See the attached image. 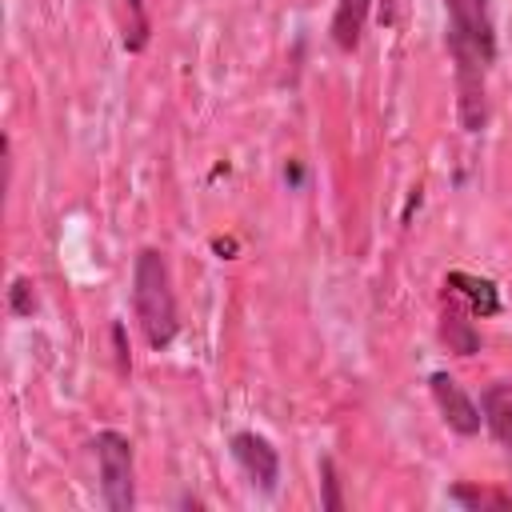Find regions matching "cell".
<instances>
[{"instance_id": "6da1fadb", "label": "cell", "mask_w": 512, "mask_h": 512, "mask_svg": "<svg viewBox=\"0 0 512 512\" xmlns=\"http://www.w3.org/2000/svg\"><path fill=\"white\" fill-rule=\"evenodd\" d=\"M448 12V52L456 64V116L464 132H480L488 120L484 80L496 60V28L488 0H444Z\"/></svg>"}, {"instance_id": "7a4b0ae2", "label": "cell", "mask_w": 512, "mask_h": 512, "mask_svg": "<svg viewBox=\"0 0 512 512\" xmlns=\"http://www.w3.org/2000/svg\"><path fill=\"white\" fill-rule=\"evenodd\" d=\"M132 308L140 320V332L152 352H164L176 332H180V312H176V292H172V272L160 248H140L132 264Z\"/></svg>"}, {"instance_id": "3957f363", "label": "cell", "mask_w": 512, "mask_h": 512, "mask_svg": "<svg viewBox=\"0 0 512 512\" xmlns=\"http://www.w3.org/2000/svg\"><path fill=\"white\" fill-rule=\"evenodd\" d=\"M96 464H100V492L112 512H132L136 504V480H132V440L116 428L96 432L92 440Z\"/></svg>"}, {"instance_id": "277c9868", "label": "cell", "mask_w": 512, "mask_h": 512, "mask_svg": "<svg viewBox=\"0 0 512 512\" xmlns=\"http://www.w3.org/2000/svg\"><path fill=\"white\" fill-rule=\"evenodd\" d=\"M428 392H432V400H436L444 424H448L456 436H476V432H480L484 412L476 408V400H472L448 372H432V376H428Z\"/></svg>"}, {"instance_id": "5b68a950", "label": "cell", "mask_w": 512, "mask_h": 512, "mask_svg": "<svg viewBox=\"0 0 512 512\" xmlns=\"http://www.w3.org/2000/svg\"><path fill=\"white\" fill-rule=\"evenodd\" d=\"M228 448H232V460L244 468V476H248L260 492H276V480H280V452H276L264 436H256V432H236V436L228 440Z\"/></svg>"}, {"instance_id": "8992f818", "label": "cell", "mask_w": 512, "mask_h": 512, "mask_svg": "<svg viewBox=\"0 0 512 512\" xmlns=\"http://www.w3.org/2000/svg\"><path fill=\"white\" fill-rule=\"evenodd\" d=\"M476 316L468 312V304L452 292H444V308H440V340L448 344V352L456 356H476L480 352V328L472 324Z\"/></svg>"}, {"instance_id": "52a82bcc", "label": "cell", "mask_w": 512, "mask_h": 512, "mask_svg": "<svg viewBox=\"0 0 512 512\" xmlns=\"http://www.w3.org/2000/svg\"><path fill=\"white\" fill-rule=\"evenodd\" d=\"M444 292L460 296L472 316H496V312H500V288H496L488 276H472V272L452 268V272L444 276Z\"/></svg>"}, {"instance_id": "ba28073f", "label": "cell", "mask_w": 512, "mask_h": 512, "mask_svg": "<svg viewBox=\"0 0 512 512\" xmlns=\"http://www.w3.org/2000/svg\"><path fill=\"white\" fill-rule=\"evenodd\" d=\"M480 412L500 448L512 452V380H496L480 392Z\"/></svg>"}, {"instance_id": "9c48e42d", "label": "cell", "mask_w": 512, "mask_h": 512, "mask_svg": "<svg viewBox=\"0 0 512 512\" xmlns=\"http://www.w3.org/2000/svg\"><path fill=\"white\" fill-rule=\"evenodd\" d=\"M368 8L372 0H336V12H332V44L340 52H356L360 40H364V24H368Z\"/></svg>"}, {"instance_id": "30bf717a", "label": "cell", "mask_w": 512, "mask_h": 512, "mask_svg": "<svg viewBox=\"0 0 512 512\" xmlns=\"http://www.w3.org/2000/svg\"><path fill=\"white\" fill-rule=\"evenodd\" d=\"M152 40V20L144 0H124V48L128 52H144Z\"/></svg>"}, {"instance_id": "8fae6325", "label": "cell", "mask_w": 512, "mask_h": 512, "mask_svg": "<svg viewBox=\"0 0 512 512\" xmlns=\"http://www.w3.org/2000/svg\"><path fill=\"white\" fill-rule=\"evenodd\" d=\"M448 496L456 504H464V508H512V500L504 492H488V488H464V484H456Z\"/></svg>"}, {"instance_id": "7c38bea8", "label": "cell", "mask_w": 512, "mask_h": 512, "mask_svg": "<svg viewBox=\"0 0 512 512\" xmlns=\"http://www.w3.org/2000/svg\"><path fill=\"white\" fill-rule=\"evenodd\" d=\"M32 308H36L32 280H28V276H16V280H12V288H8V312L24 320V316H32Z\"/></svg>"}, {"instance_id": "4fadbf2b", "label": "cell", "mask_w": 512, "mask_h": 512, "mask_svg": "<svg viewBox=\"0 0 512 512\" xmlns=\"http://www.w3.org/2000/svg\"><path fill=\"white\" fill-rule=\"evenodd\" d=\"M320 476H324V508L328 512H340L344 508V500H340V480H336V464H332V456H324L320 460Z\"/></svg>"}, {"instance_id": "5bb4252c", "label": "cell", "mask_w": 512, "mask_h": 512, "mask_svg": "<svg viewBox=\"0 0 512 512\" xmlns=\"http://www.w3.org/2000/svg\"><path fill=\"white\" fill-rule=\"evenodd\" d=\"M112 356H116V372L128 376L132 372V356H128V340H124V320H112Z\"/></svg>"}, {"instance_id": "9a60e30c", "label": "cell", "mask_w": 512, "mask_h": 512, "mask_svg": "<svg viewBox=\"0 0 512 512\" xmlns=\"http://www.w3.org/2000/svg\"><path fill=\"white\" fill-rule=\"evenodd\" d=\"M284 176H288V184H300V180H304V172H300V168H296V164H292V168H288V172H284Z\"/></svg>"}]
</instances>
